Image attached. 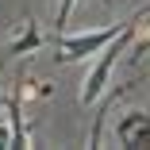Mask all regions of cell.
<instances>
[{"mask_svg":"<svg viewBox=\"0 0 150 150\" xmlns=\"http://www.w3.org/2000/svg\"><path fill=\"white\" fill-rule=\"evenodd\" d=\"M73 4H77V0H58V16H54V35H62V31H66V23H69V16H73Z\"/></svg>","mask_w":150,"mask_h":150,"instance_id":"5b68a950","label":"cell"},{"mask_svg":"<svg viewBox=\"0 0 150 150\" xmlns=\"http://www.w3.org/2000/svg\"><path fill=\"white\" fill-rule=\"evenodd\" d=\"M115 142L119 146H150V115L146 112H127L115 123Z\"/></svg>","mask_w":150,"mask_h":150,"instance_id":"3957f363","label":"cell"},{"mask_svg":"<svg viewBox=\"0 0 150 150\" xmlns=\"http://www.w3.org/2000/svg\"><path fill=\"white\" fill-rule=\"evenodd\" d=\"M146 19V12H139L127 27H123V31H119L100 54H96V66L93 69H88V77H85V88H81V96H77V104L81 108H93L104 93H108V81H112V69H115V62H119V58H123L127 54V46L135 42V35H139V23Z\"/></svg>","mask_w":150,"mask_h":150,"instance_id":"6da1fadb","label":"cell"},{"mask_svg":"<svg viewBox=\"0 0 150 150\" xmlns=\"http://www.w3.org/2000/svg\"><path fill=\"white\" fill-rule=\"evenodd\" d=\"M127 23H112V27H104V31H85V35H54V46H58V62H85V58H93V54H100L119 31H123Z\"/></svg>","mask_w":150,"mask_h":150,"instance_id":"7a4b0ae2","label":"cell"},{"mask_svg":"<svg viewBox=\"0 0 150 150\" xmlns=\"http://www.w3.org/2000/svg\"><path fill=\"white\" fill-rule=\"evenodd\" d=\"M39 46H42V31H39V23H35V19H23V35H19V39H12V42L4 46V58L31 54V50H39Z\"/></svg>","mask_w":150,"mask_h":150,"instance_id":"277c9868","label":"cell"},{"mask_svg":"<svg viewBox=\"0 0 150 150\" xmlns=\"http://www.w3.org/2000/svg\"><path fill=\"white\" fill-rule=\"evenodd\" d=\"M100 4H104V8H112V0H100Z\"/></svg>","mask_w":150,"mask_h":150,"instance_id":"ba28073f","label":"cell"},{"mask_svg":"<svg viewBox=\"0 0 150 150\" xmlns=\"http://www.w3.org/2000/svg\"><path fill=\"white\" fill-rule=\"evenodd\" d=\"M0 108H8V96H0Z\"/></svg>","mask_w":150,"mask_h":150,"instance_id":"52a82bcc","label":"cell"},{"mask_svg":"<svg viewBox=\"0 0 150 150\" xmlns=\"http://www.w3.org/2000/svg\"><path fill=\"white\" fill-rule=\"evenodd\" d=\"M8 146H16V131H12V119H8V123H0V150H8Z\"/></svg>","mask_w":150,"mask_h":150,"instance_id":"8992f818","label":"cell"}]
</instances>
